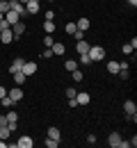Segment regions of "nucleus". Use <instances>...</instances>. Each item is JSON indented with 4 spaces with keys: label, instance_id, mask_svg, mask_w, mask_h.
I'll return each instance as SVG.
<instances>
[{
    "label": "nucleus",
    "instance_id": "c85d7f7f",
    "mask_svg": "<svg viewBox=\"0 0 137 148\" xmlns=\"http://www.w3.org/2000/svg\"><path fill=\"white\" fill-rule=\"evenodd\" d=\"M71 77H73L76 82H80V80H82V71H80V69H76V71H71Z\"/></svg>",
    "mask_w": 137,
    "mask_h": 148
},
{
    "label": "nucleus",
    "instance_id": "39448f33",
    "mask_svg": "<svg viewBox=\"0 0 137 148\" xmlns=\"http://www.w3.org/2000/svg\"><path fill=\"white\" fill-rule=\"evenodd\" d=\"M89 100H92V96H89L87 91H78L76 93V103H78V105H89Z\"/></svg>",
    "mask_w": 137,
    "mask_h": 148
},
{
    "label": "nucleus",
    "instance_id": "9b49d317",
    "mask_svg": "<svg viewBox=\"0 0 137 148\" xmlns=\"http://www.w3.org/2000/svg\"><path fill=\"white\" fill-rule=\"evenodd\" d=\"M25 12H28V14H39V2H37V0L25 2Z\"/></svg>",
    "mask_w": 137,
    "mask_h": 148
},
{
    "label": "nucleus",
    "instance_id": "72a5a7b5",
    "mask_svg": "<svg viewBox=\"0 0 137 148\" xmlns=\"http://www.w3.org/2000/svg\"><path fill=\"white\" fill-rule=\"evenodd\" d=\"M41 57H43V59H48V57H53V50H50V48H46V50L41 53Z\"/></svg>",
    "mask_w": 137,
    "mask_h": 148
},
{
    "label": "nucleus",
    "instance_id": "2eb2a0df",
    "mask_svg": "<svg viewBox=\"0 0 137 148\" xmlns=\"http://www.w3.org/2000/svg\"><path fill=\"white\" fill-rule=\"evenodd\" d=\"M123 110H126V114H137V105L133 100H126L123 103Z\"/></svg>",
    "mask_w": 137,
    "mask_h": 148
},
{
    "label": "nucleus",
    "instance_id": "5701e85b",
    "mask_svg": "<svg viewBox=\"0 0 137 148\" xmlns=\"http://www.w3.org/2000/svg\"><path fill=\"white\" fill-rule=\"evenodd\" d=\"M0 103H2V107H14V105H16L9 96H2V98H0Z\"/></svg>",
    "mask_w": 137,
    "mask_h": 148
},
{
    "label": "nucleus",
    "instance_id": "6e6552de",
    "mask_svg": "<svg viewBox=\"0 0 137 148\" xmlns=\"http://www.w3.org/2000/svg\"><path fill=\"white\" fill-rule=\"evenodd\" d=\"M23 57H16L14 62H12V66H9V73H19V71H23Z\"/></svg>",
    "mask_w": 137,
    "mask_h": 148
},
{
    "label": "nucleus",
    "instance_id": "4be33fe9",
    "mask_svg": "<svg viewBox=\"0 0 137 148\" xmlns=\"http://www.w3.org/2000/svg\"><path fill=\"white\" fill-rule=\"evenodd\" d=\"M48 137H50V139H62V134H59V128H48Z\"/></svg>",
    "mask_w": 137,
    "mask_h": 148
},
{
    "label": "nucleus",
    "instance_id": "412c9836",
    "mask_svg": "<svg viewBox=\"0 0 137 148\" xmlns=\"http://www.w3.org/2000/svg\"><path fill=\"white\" fill-rule=\"evenodd\" d=\"M5 116H7V123H16V121H19V112H7V114H5Z\"/></svg>",
    "mask_w": 137,
    "mask_h": 148
},
{
    "label": "nucleus",
    "instance_id": "c9c22d12",
    "mask_svg": "<svg viewBox=\"0 0 137 148\" xmlns=\"http://www.w3.org/2000/svg\"><path fill=\"white\" fill-rule=\"evenodd\" d=\"M76 93H78L76 89H66V98H76Z\"/></svg>",
    "mask_w": 137,
    "mask_h": 148
},
{
    "label": "nucleus",
    "instance_id": "a19ab883",
    "mask_svg": "<svg viewBox=\"0 0 137 148\" xmlns=\"http://www.w3.org/2000/svg\"><path fill=\"white\" fill-rule=\"evenodd\" d=\"M0 148H7V141H5V139H0Z\"/></svg>",
    "mask_w": 137,
    "mask_h": 148
},
{
    "label": "nucleus",
    "instance_id": "393cba45",
    "mask_svg": "<svg viewBox=\"0 0 137 148\" xmlns=\"http://www.w3.org/2000/svg\"><path fill=\"white\" fill-rule=\"evenodd\" d=\"M9 134H12V130L7 128V125H5V128H0V139H5V141H7V139H9Z\"/></svg>",
    "mask_w": 137,
    "mask_h": 148
},
{
    "label": "nucleus",
    "instance_id": "b1692460",
    "mask_svg": "<svg viewBox=\"0 0 137 148\" xmlns=\"http://www.w3.org/2000/svg\"><path fill=\"white\" fill-rule=\"evenodd\" d=\"M7 12H9V0H0V14L5 16Z\"/></svg>",
    "mask_w": 137,
    "mask_h": 148
},
{
    "label": "nucleus",
    "instance_id": "f03ea898",
    "mask_svg": "<svg viewBox=\"0 0 137 148\" xmlns=\"http://www.w3.org/2000/svg\"><path fill=\"white\" fill-rule=\"evenodd\" d=\"M9 9H12V12H16L21 18H23V16H28V12H25V5H23L21 0H9Z\"/></svg>",
    "mask_w": 137,
    "mask_h": 148
},
{
    "label": "nucleus",
    "instance_id": "20e7f679",
    "mask_svg": "<svg viewBox=\"0 0 137 148\" xmlns=\"http://www.w3.org/2000/svg\"><path fill=\"white\" fill-rule=\"evenodd\" d=\"M23 32H25V23H23V21H19V23L12 25V34H14V39H21V37H23Z\"/></svg>",
    "mask_w": 137,
    "mask_h": 148
},
{
    "label": "nucleus",
    "instance_id": "f704fd0d",
    "mask_svg": "<svg viewBox=\"0 0 137 148\" xmlns=\"http://www.w3.org/2000/svg\"><path fill=\"white\" fill-rule=\"evenodd\" d=\"M73 37L80 41V39H85V32H82V30H76V32H73Z\"/></svg>",
    "mask_w": 137,
    "mask_h": 148
},
{
    "label": "nucleus",
    "instance_id": "aec40b11",
    "mask_svg": "<svg viewBox=\"0 0 137 148\" xmlns=\"http://www.w3.org/2000/svg\"><path fill=\"white\" fill-rule=\"evenodd\" d=\"M64 69H66V71H76V69H78V62H76V59H66V62H64Z\"/></svg>",
    "mask_w": 137,
    "mask_h": 148
},
{
    "label": "nucleus",
    "instance_id": "bb28decb",
    "mask_svg": "<svg viewBox=\"0 0 137 148\" xmlns=\"http://www.w3.org/2000/svg\"><path fill=\"white\" fill-rule=\"evenodd\" d=\"M133 53H135V48H133L130 43H126V46H123V55H130L133 59H135V55H133Z\"/></svg>",
    "mask_w": 137,
    "mask_h": 148
},
{
    "label": "nucleus",
    "instance_id": "a211bd4d",
    "mask_svg": "<svg viewBox=\"0 0 137 148\" xmlns=\"http://www.w3.org/2000/svg\"><path fill=\"white\" fill-rule=\"evenodd\" d=\"M43 30H46V34H53L55 32V21H43Z\"/></svg>",
    "mask_w": 137,
    "mask_h": 148
},
{
    "label": "nucleus",
    "instance_id": "58836bf2",
    "mask_svg": "<svg viewBox=\"0 0 137 148\" xmlns=\"http://www.w3.org/2000/svg\"><path fill=\"white\" fill-rule=\"evenodd\" d=\"M2 96H7V89H5L2 84H0V98H2Z\"/></svg>",
    "mask_w": 137,
    "mask_h": 148
},
{
    "label": "nucleus",
    "instance_id": "2f4dec72",
    "mask_svg": "<svg viewBox=\"0 0 137 148\" xmlns=\"http://www.w3.org/2000/svg\"><path fill=\"white\" fill-rule=\"evenodd\" d=\"M43 18H46V21H53V18H55V12H53V9H48V12L43 14Z\"/></svg>",
    "mask_w": 137,
    "mask_h": 148
},
{
    "label": "nucleus",
    "instance_id": "f257e3e1",
    "mask_svg": "<svg viewBox=\"0 0 137 148\" xmlns=\"http://www.w3.org/2000/svg\"><path fill=\"white\" fill-rule=\"evenodd\" d=\"M87 55H89L92 62H103L105 59V48L103 46H89V53Z\"/></svg>",
    "mask_w": 137,
    "mask_h": 148
},
{
    "label": "nucleus",
    "instance_id": "79ce46f5",
    "mask_svg": "<svg viewBox=\"0 0 137 148\" xmlns=\"http://www.w3.org/2000/svg\"><path fill=\"white\" fill-rule=\"evenodd\" d=\"M21 2H23V5H25V2H30V0H21Z\"/></svg>",
    "mask_w": 137,
    "mask_h": 148
},
{
    "label": "nucleus",
    "instance_id": "4468645a",
    "mask_svg": "<svg viewBox=\"0 0 137 148\" xmlns=\"http://www.w3.org/2000/svg\"><path fill=\"white\" fill-rule=\"evenodd\" d=\"M50 50H53V55H64V50H66V48H64V43L55 41V43L50 46Z\"/></svg>",
    "mask_w": 137,
    "mask_h": 148
},
{
    "label": "nucleus",
    "instance_id": "dca6fc26",
    "mask_svg": "<svg viewBox=\"0 0 137 148\" xmlns=\"http://www.w3.org/2000/svg\"><path fill=\"white\" fill-rule=\"evenodd\" d=\"M89 25H92V23H89V18H78V23H76V27H78V30H82V32H87V30H89Z\"/></svg>",
    "mask_w": 137,
    "mask_h": 148
},
{
    "label": "nucleus",
    "instance_id": "ea45409f",
    "mask_svg": "<svg viewBox=\"0 0 137 148\" xmlns=\"http://www.w3.org/2000/svg\"><path fill=\"white\" fill-rule=\"evenodd\" d=\"M128 5H130V7H137V0H128Z\"/></svg>",
    "mask_w": 137,
    "mask_h": 148
},
{
    "label": "nucleus",
    "instance_id": "c756f323",
    "mask_svg": "<svg viewBox=\"0 0 137 148\" xmlns=\"http://www.w3.org/2000/svg\"><path fill=\"white\" fill-rule=\"evenodd\" d=\"M119 77H121V80H128V77H130L128 69H119Z\"/></svg>",
    "mask_w": 137,
    "mask_h": 148
},
{
    "label": "nucleus",
    "instance_id": "cd10ccee",
    "mask_svg": "<svg viewBox=\"0 0 137 148\" xmlns=\"http://www.w3.org/2000/svg\"><path fill=\"white\" fill-rule=\"evenodd\" d=\"M64 30H66V34H73L78 27H76V23H66V25H64Z\"/></svg>",
    "mask_w": 137,
    "mask_h": 148
},
{
    "label": "nucleus",
    "instance_id": "7c9ffc66",
    "mask_svg": "<svg viewBox=\"0 0 137 148\" xmlns=\"http://www.w3.org/2000/svg\"><path fill=\"white\" fill-rule=\"evenodd\" d=\"M53 43H55V39H53V37H43V46H46V48H50Z\"/></svg>",
    "mask_w": 137,
    "mask_h": 148
},
{
    "label": "nucleus",
    "instance_id": "a878e982",
    "mask_svg": "<svg viewBox=\"0 0 137 148\" xmlns=\"http://www.w3.org/2000/svg\"><path fill=\"white\" fill-rule=\"evenodd\" d=\"M107 71L110 73H119V62H107Z\"/></svg>",
    "mask_w": 137,
    "mask_h": 148
},
{
    "label": "nucleus",
    "instance_id": "473e14b6",
    "mask_svg": "<svg viewBox=\"0 0 137 148\" xmlns=\"http://www.w3.org/2000/svg\"><path fill=\"white\" fill-rule=\"evenodd\" d=\"M80 64H85V66H87V64H92L89 55H80Z\"/></svg>",
    "mask_w": 137,
    "mask_h": 148
},
{
    "label": "nucleus",
    "instance_id": "4c0bfd02",
    "mask_svg": "<svg viewBox=\"0 0 137 148\" xmlns=\"http://www.w3.org/2000/svg\"><path fill=\"white\" fill-rule=\"evenodd\" d=\"M7 125V116H0V128H5Z\"/></svg>",
    "mask_w": 137,
    "mask_h": 148
},
{
    "label": "nucleus",
    "instance_id": "37998d69",
    "mask_svg": "<svg viewBox=\"0 0 137 148\" xmlns=\"http://www.w3.org/2000/svg\"><path fill=\"white\" fill-rule=\"evenodd\" d=\"M2 18H5V16H2V14H0V21H2Z\"/></svg>",
    "mask_w": 137,
    "mask_h": 148
},
{
    "label": "nucleus",
    "instance_id": "9d476101",
    "mask_svg": "<svg viewBox=\"0 0 137 148\" xmlns=\"http://www.w3.org/2000/svg\"><path fill=\"white\" fill-rule=\"evenodd\" d=\"M76 50H78V55H87V53H89V43H87L85 39H80L78 43H76Z\"/></svg>",
    "mask_w": 137,
    "mask_h": 148
},
{
    "label": "nucleus",
    "instance_id": "7ed1b4c3",
    "mask_svg": "<svg viewBox=\"0 0 137 148\" xmlns=\"http://www.w3.org/2000/svg\"><path fill=\"white\" fill-rule=\"evenodd\" d=\"M32 146H34V139L28 137V134L19 137V141H16V148H32Z\"/></svg>",
    "mask_w": 137,
    "mask_h": 148
},
{
    "label": "nucleus",
    "instance_id": "f8f14e48",
    "mask_svg": "<svg viewBox=\"0 0 137 148\" xmlns=\"http://www.w3.org/2000/svg\"><path fill=\"white\" fill-rule=\"evenodd\" d=\"M0 41H2V43H12V41H14V34H12V27H7L5 32H0Z\"/></svg>",
    "mask_w": 137,
    "mask_h": 148
},
{
    "label": "nucleus",
    "instance_id": "1a4fd4ad",
    "mask_svg": "<svg viewBox=\"0 0 137 148\" xmlns=\"http://www.w3.org/2000/svg\"><path fill=\"white\" fill-rule=\"evenodd\" d=\"M119 144H121V134H119V132H112V134L107 137V146L119 148Z\"/></svg>",
    "mask_w": 137,
    "mask_h": 148
},
{
    "label": "nucleus",
    "instance_id": "6ab92c4d",
    "mask_svg": "<svg viewBox=\"0 0 137 148\" xmlns=\"http://www.w3.org/2000/svg\"><path fill=\"white\" fill-rule=\"evenodd\" d=\"M43 146H46V148H57V146H59V141H57V139H50V137H46V139H43Z\"/></svg>",
    "mask_w": 137,
    "mask_h": 148
},
{
    "label": "nucleus",
    "instance_id": "ddd939ff",
    "mask_svg": "<svg viewBox=\"0 0 137 148\" xmlns=\"http://www.w3.org/2000/svg\"><path fill=\"white\" fill-rule=\"evenodd\" d=\"M5 21H7L9 25H14V23H19V21H21V16L16 14V12H12V9H9V12L5 14Z\"/></svg>",
    "mask_w": 137,
    "mask_h": 148
},
{
    "label": "nucleus",
    "instance_id": "423d86ee",
    "mask_svg": "<svg viewBox=\"0 0 137 148\" xmlns=\"http://www.w3.org/2000/svg\"><path fill=\"white\" fill-rule=\"evenodd\" d=\"M23 73H25V77L34 75L37 73V64H34V62H25V64H23Z\"/></svg>",
    "mask_w": 137,
    "mask_h": 148
},
{
    "label": "nucleus",
    "instance_id": "f3484780",
    "mask_svg": "<svg viewBox=\"0 0 137 148\" xmlns=\"http://www.w3.org/2000/svg\"><path fill=\"white\" fill-rule=\"evenodd\" d=\"M12 75H14V82H16V87H21V84H23V82L28 80V77H25V73H23V71H19V73H12Z\"/></svg>",
    "mask_w": 137,
    "mask_h": 148
},
{
    "label": "nucleus",
    "instance_id": "c03bdc74",
    "mask_svg": "<svg viewBox=\"0 0 137 148\" xmlns=\"http://www.w3.org/2000/svg\"><path fill=\"white\" fill-rule=\"evenodd\" d=\"M48 2H55V0H48Z\"/></svg>",
    "mask_w": 137,
    "mask_h": 148
},
{
    "label": "nucleus",
    "instance_id": "0eeeda50",
    "mask_svg": "<svg viewBox=\"0 0 137 148\" xmlns=\"http://www.w3.org/2000/svg\"><path fill=\"white\" fill-rule=\"evenodd\" d=\"M7 96H9L14 103H19V100H23V89H21V87H14L12 91H7Z\"/></svg>",
    "mask_w": 137,
    "mask_h": 148
},
{
    "label": "nucleus",
    "instance_id": "e433bc0d",
    "mask_svg": "<svg viewBox=\"0 0 137 148\" xmlns=\"http://www.w3.org/2000/svg\"><path fill=\"white\" fill-rule=\"evenodd\" d=\"M119 148H130V141H128V139H121V144H119Z\"/></svg>",
    "mask_w": 137,
    "mask_h": 148
}]
</instances>
